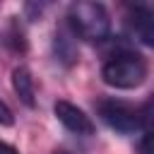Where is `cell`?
Masks as SVG:
<instances>
[{"mask_svg":"<svg viewBox=\"0 0 154 154\" xmlns=\"http://www.w3.org/2000/svg\"><path fill=\"white\" fill-rule=\"evenodd\" d=\"M149 75L147 58L132 48H116L101 65V79L113 89H135Z\"/></svg>","mask_w":154,"mask_h":154,"instance_id":"cell-1","label":"cell"},{"mask_svg":"<svg viewBox=\"0 0 154 154\" xmlns=\"http://www.w3.org/2000/svg\"><path fill=\"white\" fill-rule=\"evenodd\" d=\"M65 19H67L65 24L75 38L99 43V41H106L111 36V17L101 2H89V0L72 2L67 7Z\"/></svg>","mask_w":154,"mask_h":154,"instance_id":"cell-2","label":"cell"},{"mask_svg":"<svg viewBox=\"0 0 154 154\" xmlns=\"http://www.w3.org/2000/svg\"><path fill=\"white\" fill-rule=\"evenodd\" d=\"M96 111L101 116V120L123 135L137 132V130H149V120H152V101H144L142 106H132L130 101L123 99H101L96 103Z\"/></svg>","mask_w":154,"mask_h":154,"instance_id":"cell-3","label":"cell"},{"mask_svg":"<svg viewBox=\"0 0 154 154\" xmlns=\"http://www.w3.org/2000/svg\"><path fill=\"white\" fill-rule=\"evenodd\" d=\"M53 113H55V118H58L70 132H75V135H94V130H96L94 120H91L79 106H75V103H70V101H65V99H60V101L53 103Z\"/></svg>","mask_w":154,"mask_h":154,"instance_id":"cell-4","label":"cell"},{"mask_svg":"<svg viewBox=\"0 0 154 154\" xmlns=\"http://www.w3.org/2000/svg\"><path fill=\"white\" fill-rule=\"evenodd\" d=\"M125 24L130 29V34L142 41L144 46L154 43V14L149 12V7L144 5H130L128 14H125Z\"/></svg>","mask_w":154,"mask_h":154,"instance_id":"cell-5","label":"cell"},{"mask_svg":"<svg viewBox=\"0 0 154 154\" xmlns=\"http://www.w3.org/2000/svg\"><path fill=\"white\" fill-rule=\"evenodd\" d=\"M12 89H14L17 99L26 108L36 106V87H34V77H31V72H29L26 65H17L12 70Z\"/></svg>","mask_w":154,"mask_h":154,"instance_id":"cell-6","label":"cell"},{"mask_svg":"<svg viewBox=\"0 0 154 154\" xmlns=\"http://www.w3.org/2000/svg\"><path fill=\"white\" fill-rule=\"evenodd\" d=\"M53 53H55V60H60L63 65H75L77 63V43H75V36L67 26L55 31Z\"/></svg>","mask_w":154,"mask_h":154,"instance_id":"cell-7","label":"cell"},{"mask_svg":"<svg viewBox=\"0 0 154 154\" xmlns=\"http://www.w3.org/2000/svg\"><path fill=\"white\" fill-rule=\"evenodd\" d=\"M5 43L14 53H24L26 51V36H24V29H22V24H19L17 17H12V22H10L7 31H5Z\"/></svg>","mask_w":154,"mask_h":154,"instance_id":"cell-8","label":"cell"},{"mask_svg":"<svg viewBox=\"0 0 154 154\" xmlns=\"http://www.w3.org/2000/svg\"><path fill=\"white\" fill-rule=\"evenodd\" d=\"M14 123V116H12V108L0 99V125H12Z\"/></svg>","mask_w":154,"mask_h":154,"instance_id":"cell-9","label":"cell"},{"mask_svg":"<svg viewBox=\"0 0 154 154\" xmlns=\"http://www.w3.org/2000/svg\"><path fill=\"white\" fill-rule=\"evenodd\" d=\"M43 7H46L43 2H41V5H36V2H29V5H24V12H26V14H29V19L34 22V19H38V17H41Z\"/></svg>","mask_w":154,"mask_h":154,"instance_id":"cell-10","label":"cell"},{"mask_svg":"<svg viewBox=\"0 0 154 154\" xmlns=\"http://www.w3.org/2000/svg\"><path fill=\"white\" fill-rule=\"evenodd\" d=\"M149 140H152V135H149V130H144V135H142V140L137 142V152H140V154H152V147H149Z\"/></svg>","mask_w":154,"mask_h":154,"instance_id":"cell-11","label":"cell"},{"mask_svg":"<svg viewBox=\"0 0 154 154\" xmlns=\"http://www.w3.org/2000/svg\"><path fill=\"white\" fill-rule=\"evenodd\" d=\"M0 154H19V152H17L10 142H2V140H0Z\"/></svg>","mask_w":154,"mask_h":154,"instance_id":"cell-12","label":"cell"},{"mask_svg":"<svg viewBox=\"0 0 154 154\" xmlns=\"http://www.w3.org/2000/svg\"><path fill=\"white\" fill-rule=\"evenodd\" d=\"M53 154H70V152H63V149H55Z\"/></svg>","mask_w":154,"mask_h":154,"instance_id":"cell-13","label":"cell"}]
</instances>
